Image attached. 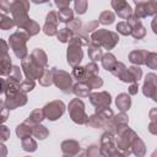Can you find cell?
Here are the masks:
<instances>
[{
	"label": "cell",
	"instance_id": "cell-60",
	"mask_svg": "<svg viewBox=\"0 0 157 157\" xmlns=\"http://www.w3.org/2000/svg\"><path fill=\"white\" fill-rule=\"evenodd\" d=\"M135 1V4H137V2H144V1H148V0H134Z\"/></svg>",
	"mask_w": 157,
	"mask_h": 157
},
{
	"label": "cell",
	"instance_id": "cell-27",
	"mask_svg": "<svg viewBox=\"0 0 157 157\" xmlns=\"http://www.w3.org/2000/svg\"><path fill=\"white\" fill-rule=\"evenodd\" d=\"M12 70V65H11V60H10V56L7 53H2V56H1V75L5 76V75H10Z\"/></svg>",
	"mask_w": 157,
	"mask_h": 157
},
{
	"label": "cell",
	"instance_id": "cell-40",
	"mask_svg": "<svg viewBox=\"0 0 157 157\" xmlns=\"http://www.w3.org/2000/svg\"><path fill=\"white\" fill-rule=\"evenodd\" d=\"M117 31L123 36H130L131 34V26L128 23V21L119 22L117 25Z\"/></svg>",
	"mask_w": 157,
	"mask_h": 157
},
{
	"label": "cell",
	"instance_id": "cell-1",
	"mask_svg": "<svg viewBox=\"0 0 157 157\" xmlns=\"http://www.w3.org/2000/svg\"><path fill=\"white\" fill-rule=\"evenodd\" d=\"M119 42V36L115 32H110L108 29H96L91 36V43L103 47L107 50L113 49Z\"/></svg>",
	"mask_w": 157,
	"mask_h": 157
},
{
	"label": "cell",
	"instance_id": "cell-36",
	"mask_svg": "<svg viewBox=\"0 0 157 157\" xmlns=\"http://www.w3.org/2000/svg\"><path fill=\"white\" fill-rule=\"evenodd\" d=\"M7 80L12 81V82H16V83H20L22 81V74H21V69L18 66H12V70L7 77Z\"/></svg>",
	"mask_w": 157,
	"mask_h": 157
},
{
	"label": "cell",
	"instance_id": "cell-59",
	"mask_svg": "<svg viewBox=\"0 0 157 157\" xmlns=\"http://www.w3.org/2000/svg\"><path fill=\"white\" fill-rule=\"evenodd\" d=\"M151 98H152L155 102H157V88H156V91L153 92V94H152V97H151Z\"/></svg>",
	"mask_w": 157,
	"mask_h": 157
},
{
	"label": "cell",
	"instance_id": "cell-2",
	"mask_svg": "<svg viewBox=\"0 0 157 157\" xmlns=\"http://www.w3.org/2000/svg\"><path fill=\"white\" fill-rule=\"evenodd\" d=\"M29 34L25 31V29H20L15 33H12L10 36V45L15 53V55L18 59H25L27 56V47H26V42L29 39Z\"/></svg>",
	"mask_w": 157,
	"mask_h": 157
},
{
	"label": "cell",
	"instance_id": "cell-50",
	"mask_svg": "<svg viewBox=\"0 0 157 157\" xmlns=\"http://www.w3.org/2000/svg\"><path fill=\"white\" fill-rule=\"evenodd\" d=\"M71 1H72V0H54V2H55V5H56L58 9L69 7V5H70Z\"/></svg>",
	"mask_w": 157,
	"mask_h": 157
},
{
	"label": "cell",
	"instance_id": "cell-39",
	"mask_svg": "<svg viewBox=\"0 0 157 157\" xmlns=\"http://www.w3.org/2000/svg\"><path fill=\"white\" fill-rule=\"evenodd\" d=\"M146 2H147V1H144V2H137V4H136V9H135V12H134V15H135L136 17H139V18L147 17Z\"/></svg>",
	"mask_w": 157,
	"mask_h": 157
},
{
	"label": "cell",
	"instance_id": "cell-11",
	"mask_svg": "<svg viewBox=\"0 0 157 157\" xmlns=\"http://www.w3.org/2000/svg\"><path fill=\"white\" fill-rule=\"evenodd\" d=\"M58 23H59V17L55 11H49L45 18V23L43 26V32L47 36H55L58 33Z\"/></svg>",
	"mask_w": 157,
	"mask_h": 157
},
{
	"label": "cell",
	"instance_id": "cell-51",
	"mask_svg": "<svg viewBox=\"0 0 157 157\" xmlns=\"http://www.w3.org/2000/svg\"><path fill=\"white\" fill-rule=\"evenodd\" d=\"M87 155L88 156H97V155H101V150L98 148V146H90V148H87Z\"/></svg>",
	"mask_w": 157,
	"mask_h": 157
},
{
	"label": "cell",
	"instance_id": "cell-61",
	"mask_svg": "<svg viewBox=\"0 0 157 157\" xmlns=\"http://www.w3.org/2000/svg\"><path fill=\"white\" fill-rule=\"evenodd\" d=\"M156 16H157V15H156Z\"/></svg>",
	"mask_w": 157,
	"mask_h": 157
},
{
	"label": "cell",
	"instance_id": "cell-26",
	"mask_svg": "<svg viewBox=\"0 0 157 157\" xmlns=\"http://www.w3.org/2000/svg\"><path fill=\"white\" fill-rule=\"evenodd\" d=\"M101 61H102V66H103L105 70L110 71V70L113 69V66L115 65L117 59H115V56H114L112 53H109V52H108V53L103 54V56H102Z\"/></svg>",
	"mask_w": 157,
	"mask_h": 157
},
{
	"label": "cell",
	"instance_id": "cell-48",
	"mask_svg": "<svg viewBox=\"0 0 157 157\" xmlns=\"http://www.w3.org/2000/svg\"><path fill=\"white\" fill-rule=\"evenodd\" d=\"M98 21H91V22H88L85 27H83V29H85V33H90V32H94L96 29H98L97 27H98Z\"/></svg>",
	"mask_w": 157,
	"mask_h": 157
},
{
	"label": "cell",
	"instance_id": "cell-28",
	"mask_svg": "<svg viewBox=\"0 0 157 157\" xmlns=\"http://www.w3.org/2000/svg\"><path fill=\"white\" fill-rule=\"evenodd\" d=\"M131 148H132V152L137 156H142L145 155V144L142 142V140L136 136L132 141V145H131Z\"/></svg>",
	"mask_w": 157,
	"mask_h": 157
},
{
	"label": "cell",
	"instance_id": "cell-6",
	"mask_svg": "<svg viewBox=\"0 0 157 157\" xmlns=\"http://www.w3.org/2000/svg\"><path fill=\"white\" fill-rule=\"evenodd\" d=\"M114 134L110 131H107L102 135L101 139V155L102 156H123V153L117 148V145L114 144Z\"/></svg>",
	"mask_w": 157,
	"mask_h": 157
},
{
	"label": "cell",
	"instance_id": "cell-55",
	"mask_svg": "<svg viewBox=\"0 0 157 157\" xmlns=\"http://www.w3.org/2000/svg\"><path fill=\"white\" fill-rule=\"evenodd\" d=\"M148 117H150L151 121L157 123V108H152V109L150 110V113H148Z\"/></svg>",
	"mask_w": 157,
	"mask_h": 157
},
{
	"label": "cell",
	"instance_id": "cell-56",
	"mask_svg": "<svg viewBox=\"0 0 157 157\" xmlns=\"http://www.w3.org/2000/svg\"><path fill=\"white\" fill-rule=\"evenodd\" d=\"M148 131L153 135H157V123L155 121H151L150 125H148Z\"/></svg>",
	"mask_w": 157,
	"mask_h": 157
},
{
	"label": "cell",
	"instance_id": "cell-19",
	"mask_svg": "<svg viewBox=\"0 0 157 157\" xmlns=\"http://www.w3.org/2000/svg\"><path fill=\"white\" fill-rule=\"evenodd\" d=\"M44 118H45L44 110H43V109H36V110H33V112L28 115V118L26 119L25 123H27V124L31 125V126H34V125H37V124H40V121H42Z\"/></svg>",
	"mask_w": 157,
	"mask_h": 157
},
{
	"label": "cell",
	"instance_id": "cell-25",
	"mask_svg": "<svg viewBox=\"0 0 157 157\" xmlns=\"http://www.w3.org/2000/svg\"><path fill=\"white\" fill-rule=\"evenodd\" d=\"M31 56L37 61V63H39L42 66H47V64H48V58H47V54L44 53V50L43 49H39V48H37V49H34L32 53H31Z\"/></svg>",
	"mask_w": 157,
	"mask_h": 157
},
{
	"label": "cell",
	"instance_id": "cell-13",
	"mask_svg": "<svg viewBox=\"0 0 157 157\" xmlns=\"http://www.w3.org/2000/svg\"><path fill=\"white\" fill-rule=\"evenodd\" d=\"M128 23L131 26V36L135 38V39H141L145 37L146 34V29L145 27L142 26L141 21L139 17H136L134 13L128 18Z\"/></svg>",
	"mask_w": 157,
	"mask_h": 157
},
{
	"label": "cell",
	"instance_id": "cell-14",
	"mask_svg": "<svg viewBox=\"0 0 157 157\" xmlns=\"http://www.w3.org/2000/svg\"><path fill=\"white\" fill-rule=\"evenodd\" d=\"M157 88V75L153 72H150L146 75L145 81H144V86H142V92L146 97H152L153 92Z\"/></svg>",
	"mask_w": 157,
	"mask_h": 157
},
{
	"label": "cell",
	"instance_id": "cell-32",
	"mask_svg": "<svg viewBox=\"0 0 157 157\" xmlns=\"http://www.w3.org/2000/svg\"><path fill=\"white\" fill-rule=\"evenodd\" d=\"M114 20H115V16H114V13L112 11H103L99 15L98 22L102 23V25H104V26H107V25H112L114 22Z\"/></svg>",
	"mask_w": 157,
	"mask_h": 157
},
{
	"label": "cell",
	"instance_id": "cell-7",
	"mask_svg": "<svg viewBox=\"0 0 157 157\" xmlns=\"http://www.w3.org/2000/svg\"><path fill=\"white\" fill-rule=\"evenodd\" d=\"M54 83L58 88H60L64 93H71L72 92V75L64 70L55 69L54 72Z\"/></svg>",
	"mask_w": 157,
	"mask_h": 157
},
{
	"label": "cell",
	"instance_id": "cell-5",
	"mask_svg": "<svg viewBox=\"0 0 157 157\" xmlns=\"http://www.w3.org/2000/svg\"><path fill=\"white\" fill-rule=\"evenodd\" d=\"M22 69H23V72L26 75L27 78H31V80H36V78H40L43 72H44V66H42L39 63H37L31 55L26 56L25 59H22Z\"/></svg>",
	"mask_w": 157,
	"mask_h": 157
},
{
	"label": "cell",
	"instance_id": "cell-21",
	"mask_svg": "<svg viewBox=\"0 0 157 157\" xmlns=\"http://www.w3.org/2000/svg\"><path fill=\"white\" fill-rule=\"evenodd\" d=\"M54 72H55V67L52 69H45L42 77L39 78V83L42 86H50L52 83H54Z\"/></svg>",
	"mask_w": 157,
	"mask_h": 157
},
{
	"label": "cell",
	"instance_id": "cell-33",
	"mask_svg": "<svg viewBox=\"0 0 157 157\" xmlns=\"http://www.w3.org/2000/svg\"><path fill=\"white\" fill-rule=\"evenodd\" d=\"M72 77L74 78H76L77 81H86V78H87V74H86V69H85V66L82 67V66H80V65H77V66H75L74 69H72Z\"/></svg>",
	"mask_w": 157,
	"mask_h": 157
},
{
	"label": "cell",
	"instance_id": "cell-49",
	"mask_svg": "<svg viewBox=\"0 0 157 157\" xmlns=\"http://www.w3.org/2000/svg\"><path fill=\"white\" fill-rule=\"evenodd\" d=\"M126 5H128L126 0H112V7H113L115 11H118V10H120V9H123V7H125Z\"/></svg>",
	"mask_w": 157,
	"mask_h": 157
},
{
	"label": "cell",
	"instance_id": "cell-15",
	"mask_svg": "<svg viewBox=\"0 0 157 157\" xmlns=\"http://www.w3.org/2000/svg\"><path fill=\"white\" fill-rule=\"evenodd\" d=\"M61 151L64 155L66 156H74L76 153H78L80 151V145L77 141L75 140H65L61 144Z\"/></svg>",
	"mask_w": 157,
	"mask_h": 157
},
{
	"label": "cell",
	"instance_id": "cell-58",
	"mask_svg": "<svg viewBox=\"0 0 157 157\" xmlns=\"http://www.w3.org/2000/svg\"><path fill=\"white\" fill-rule=\"evenodd\" d=\"M34 4H43V2H48L49 0H32Z\"/></svg>",
	"mask_w": 157,
	"mask_h": 157
},
{
	"label": "cell",
	"instance_id": "cell-29",
	"mask_svg": "<svg viewBox=\"0 0 157 157\" xmlns=\"http://www.w3.org/2000/svg\"><path fill=\"white\" fill-rule=\"evenodd\" d=\"M22 29H25L29 36H34V34H37L38 32H39V25L37 23V22H34L33 20H28L25 25H23V27H22Z\"/></svg>",
	"mask_w": 157,
	"mask_h": 157
},
{
	"label": "cell",
	"instance_id": "cell-23",
	"mask_svg": "<svg viewBox=\"0 0 157 157\" xmlns=\"http://www.w3.org/2000/svg\"><path fill=\"white\" fill-rule=\"evenodd\" d=\"M88 56L92 59V61H98L102 59L103 56V52L101 49V47L93 44V43H90L88 44Z\"/></svg>",
	"mask_w": 157,
	"mask_h": 157
},
{
	"label": "cell",
	"instance_id": "cell-46",
	"mask_svg": "<svg viewBox=\"0 0 157 157\" xmlns=\"http://www.w3.org/2000/svg\"><path fill=\"white\" fill-rule=\"evenodd\" d=\"M85 69H86L87 77L91 76V75H97V74H98V66H97V64H96L94 61L88 63V64L85 66Z\"/></svg>",
	"mask_w": 157,
	"mask_h": 157
},
{
	"label": "cell",
	"instance_id": "cell-24",
	"mask_svg": "<svg viewBox=\"0 0 157 157\" xmlns=\"http://www.w3.org/2000/svg\"><path fill=\"white\" fill-rule=\"evenodd\" d=\"M58 17L60 22L64 23H69L70 21L74 20V12L70 7H64V9H59L58 11Z\"/></svg>",
	"mask_w": 157,
	"mask_h": 157
},
{
	"label": "cell",
	"instance_id": "cell-8",
	"mask_svg": "<svg viewBox=\"0 0 157 157\" xmlns=\"http://www.w3.org/2000/svg\"><path fill=\"white\" fill-rule=\"evenodd\" d=\"M43 110H44L45 118L52 120V121H54V120L59 119L64 114L65 104L61 101H53V102H49L48 104H45Z\"/></svg>",
	"mask_w": 157,
	"mask_h": 157
},
{
	"label": "cell",
	"instance_id": "cell-54",
	"mask_svg": "<svg viewBox=\"0 0 157 157\" xmlns=\"http://www.w3.org/2000/svg\"><path fill=\"white\" fill-rule=\"evenodd\" d=\"M137 91H139V85H137V82H132V83L130 85V87H129V94H136Z\"/></svg>",
	"mask_w": 157,
	"mask_h": 157
},
{
	"label": "cell",
	"instance_id": "cell-31",
	"mask_svg": "<svg viewBox=\"0 0 157 157\" xmlns=\"http://www.w3.org/2000/svg\"><path fill=\"white\" fill-rule=\"evenodd\" d=\"M48 135H49V131L45 126H43L40 124H37L33 126V136L37 137L38 140H44Z\"/></svg>",
	"mask_w": 157,
	"mask_h": 157
},
{
	"label": "cell",
	"instance_id": "cell-42",
	"mask_svg": "<svg viewBox=\"0 0 157 157\" xmlns=\"http://www.w3.org/2000/svg\"><path fill=\"white\" fill-rule=\"evenodd\" d=\"M146 11H147V16H156L157 15V0H148L146 2Z\"/></svg>",
	"mask_w": 157,
	"mask_h": 157
},
{
	"label": "cell",
	"instance_id": "cell-9",
	"mask_svg": "<svg viewBox=\"0 0 157 157\" xmlns=\"http://www.w3.org/2000/svg\"><path fill=\"white\" fill-rule=\"evenodd\" d=\"M66 58H67V63L70 66L75 67V66L80 65V63L83 58V52L81 49V45H78L76 43H69Z\"/></svg>",
	"mask_w": 157,
	"mask_h": 157
},
{
	"label": "cell",
	"instance_id": "cell-45",
	"mask_svg": "<svg viewBox=\"0 0 157 157\" xmlns=\"http://www.w3.org/2000/svg\"><path fill=\"white\" fill-rule=\"evenodd\" d=\"M145 64L150 69H157V53H148Z\"/></svg>",
	"mask_w": 157,
	"mask_h": 157
},
{
	"label": "cell",
	"instance_id": "cell-57",
	"mask_svg": "<svg viewBox=\"0 0 157 157\" xmlns=\"http://www.w3.org/2000/svg\"><path fill=\"white\" fill-rule=\"evenodd\" d=\"M151 27H152V29H153V33L157 34V16L153 17V20H152V22H151Z\"/></svg>",
	"mask_w": 157,
	"mask_h": 157
},
{
	"label": "cell",
	"instance_id": "cell-18",
	"mask_svg": "<svg viewBox=\"0 0 157 157\" xmlns=\"http://www.w3.org/2000/svg\"><path fill=\"white\" fill-rule=\"evenodd\" d=\"M148 52L147 50H132L129 54V60L135 65H142L146 63Z\"/></svg>",
	"mask_w": 157,
	"mask_h": 157
},
{
	"label": "cell",
	"instance_id": "cell-30",
	"mask_svg": "<svg viewBox=\"0 0 157 157\" xmlns=\"http://www.w3.org/2000/svg\"><path fill=\"white\" fill-rule=\"evenodd\" d=\"M74 33L67 28V27H64V28H60L56 33V38L61 42V43H67L71 38H72Z\"/></svg>",
	"mask_w": 157,
	"mask_h": 157
},
{
	"label": "cell",
	"instance_id": "cell-22",
	"mask_svg": "<svg viewBox=\"0 0 157 157\" xmlns=\"http://www.w3.org/2000/svg\"><path fill=\"white\" fill-rule=\"evenodd\" d=\"M16 134H17V136H18L21 140H23V139H26V137L33 135V126L28 125L27 123H23V124L18 125V126L16 128Z\"/></svg>",
	"mask_w": 157,
	"mask_h": 157
},
{
	"label": "cell",
	"instance_id": "cell-53",
	"mask_svg": "<svg viewBox=\"0 0 157 157\" xmlns=\"http://www.w3.org/2000/svg\"><path fill=\"white\" fill-rule=\"evenodd\" d=\"M1 10H2V13H6V12H10V6L11 4L7 1V0H1Z\"/></svg>",
	"mask_w": 157,
	"mask_h": 157
},
{
	"label": "cell",
	"instance_id": "cell-41",
	"mask_svg": "<svg viewBox=\"0 0 157 157\" xmlns=\"http://www.w3.org/2000/svg\"><path fill=\"white\" fill-rule=\"evenodd\" d=\"M81 27H82V22H81V20H78V18H74L72 21H70V22L67 23V28H69L74 34L80 33Z\"/></svg>",
	"mask_w": 157,
	"mask_h": 157
},
{
	"label": "cell",
	"instance_id": "cell-10",
	"mask_svg": "<svg viewBox=\"0 0 157 157\" xmlns=\"http://www.w3.org/2000/svg\"><path fill=\"white\" fill-rule=\"evenodd\" d=\"M90 102L96 107V108H104V107H109V104L112 103V98L110 94L105 91L103 92H93L90 93L88 96Z\"/></svg>",
	"mask_w": 157,
	"mask_h": 157
},
{
	"label": "cell",
	"instance_id": "cell-43",
	"mask_svg": "<svg viewBox=\"0 0 157 157\" xmlns=\"http://www.w3.org/2000/svg\"><path fill=\"white\" fill-rule=\"evenodd\" d=\"M117 12V15L120 17V18H124V20H128L131 15H132V9L130 7V5L128 4L125 7H123V9H120V10H118V11H115Z\"/></svg>",
	"mask_w": 157,
	"mask_h": 157
},
{
	"label": "cell",
	"instance_id": "cell-47",
	"mask_svg": "<svg viewBox=\"0 0 157 157\" xmlns=\"http://www.w3.org/2000/svg\"><path fill=\"white\" fill-rule=\"evenodd\" d=\"M126 67H125V65L123 64V63H120V61H117L115 63V65L113 66V69L110 70V72L114 75V76H117V77H119L120 76V74L125 70Z\"/></svg>",
	"mask_w": 157,
	"mask_h": 157
},
{
	"label": "cell",
	"instance_id": "cell-17",
	"mask_svg": "<svg viewBox=\"0 0 157 157\" xmlns=\"http://www.w3.org/2000/svg\"><path fill=\"white\" fill-rule=\"evenodd\" d=\"M115 104L120 112H126L131 107V98L128 93H120L115 99Z\"/></svg>",
	"mask_w": 157,
	"mask_h": 157
},
{
	"label": "cell",
	"instance_id": "cell-37",
	"mask_svg": "<svg viewBox=\"0 0 157 157\" xmlns=\"http://www.w3.org/2000/svg\"><path fill=\"white\" fill-rule=\"evenodd\" d=\"M22 147H23L25 151L33 152V151H36V148H37V142H36L31 136H28V137H26V139L22 140Z\"/></svg>",
	"mask_w": 157,
	"mask_h": 157
},
{
	"label": "cell",
	"instance_id": "cell-4",
	"mask_svg": "<svg viewBox=\"0 0 157 157\" xmlns=\"http://www.w3.org/2000/svg\"><path fill=\"white\" fill-rule=\"evenodd\" d=\"M69 114L72 121L76 124H87L88 123V115L85 112V104L81 99L74 98L69 103Z\"/></svg>",
	"mask_w": 157,
	"mask_h": 157
},
{
	"label": "cell",
	"instance_id": "cell-44",
	"mask_svg": "<svg viewBox=\"0 0 157 157\" xmlns=\"http://www.w3.org/2000/svg\"><path fill=\"white\" fill-rule=\"evenodd\" d=\"M87 10V0H75V11L78 15H83Z\"/></svg>",
	"mask_w": 157,
	"mask_h": 157
},
{
	"label": "cell",
	"instance_id": "cell-34",
	"mask_svg": "<svg viewBox=\"0 0 157 157\" xmlns=\"http://www.w3.org/2000/svg\"><path fill=\"white\" fill-rule=\"evenodd\" d=\"M85 82H87L88 86H90L92 90L99 88V87H102V85H103V80H102L98 75H91V76H88Z\"/></svg>",
	"mask_w": 157,
	"mask_h": 157
},
{
	"label": "cell",
	"instance_id": "cell-38",
	"mask_svg": "<svg viewBox=\"0 0 157 157\" xmlns=\"http://www.w3.org/2000/svg\"><path fill=\"white\" fill-rule=\"evenodd\" d=\"M34 86H36L34 80H31V78L23 80V81H21V82L18 83V88H20L22 92H25V93H27V92L32 91V90L34 88Z\"/></svg>",
	"mask_w": 157,
	"mask_h": 157
},
{
	"label": "cell",
	"instance_id": "cell-16",
	"mask_svg": "<svg viewBox=\"0 0 157 157\" xmlns=\"http://www.w3.org/2000/svg\"><path fill=\"white\" fill-rule=\"evenodd\" d=\"M91 91H92V88H91V87L88 86V83L85 82V81H78V82L72 87V92H74L78 98H81V97H88L90 93H91Z\"/></svg>",
	"mask_w": 157,
	"mask_h": 157
},
{
	"label": "cell",
	"instance_id": "cell-52",
	"mask_svg": "<svg viewBox=\"0 0 157 157\" xmlns=\"http://www.w3.org/2000/svg\"><path fill=\"white\" fill-rule=\"evenodd\" d=\"M7 137H10V130L5 125H2L1 126V141L4 142L5 140H7Z\"/></svg>",
	"mask_w": 157,
	"mask_h": 157
},
{
	"label": "cell",
	"instance_id": "cell-3",
	"mask_svg": "<svg viewBox=\"0 0 157 157\" xmlns=\"http://www.w3.org/2000/svg\"><path fill=\"white\" fill-rule=\"evenodd\" d=\"M28 10H29L28 0H15L11 2L10 12L12 13V18L15 20L16 26L18 28H22L23 25L29 20Z\"/></svg>",
	"mask_w": 157,
	"mask_h": 157
},
{
	"label": "cell",
	"instance_id": "cell-35",
	"mask_svg": "<svg viewBox=\"0 0 157 157\" xmlns=\"http://www.w3.org/2000/svg\"><path fill=\"white\" fill-rule=\"evenodd\" d=\"M15 25H16V22H15L13 18H10L9 16H6V13H1V21H0V27H1V29H4V31L10 29V28H12Z\"/></svg>",
	"mask_w": 157,
	"mask_h": 157
},
{
	"label": "cell",
	"instance_id": "cell-12",
	"mask_svg": "<svg viewBox=\"0 0 157 157\" xmlns=\"http://www.w3.org/2000/svg\"><path fill=\"white\" fill-rule=\"evenodd\" d=\"M141 77H142V70L139 66H130L125 69L119 76V78L123 82H130V83L137 82Z\"/></svg>",
	"mask_w": 157,
	"mask_h": 157
},
{
	"label": "cell",
	"instance_id": "cell-20",
	"mask_svg": "<svg viewBox=\"0 0 157 157\" xmlns=\"http://www.w3.org/2000/svg\"><path fill=\"white\" fill-rule=\"evenodd\" d=\"M90 126H92V128H105L107 126V120L101 115V114H98L97 112L93 114V115H91L90 118H88V123H87Z\"/></svg>",
	"mask_w": 157,
	"mask_h": 157
}]
</instances>
